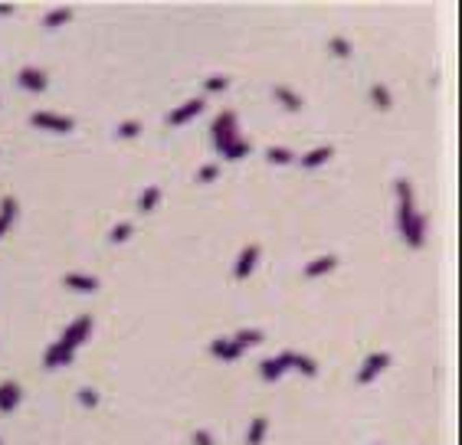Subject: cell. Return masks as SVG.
<instances>
[{"label":"cell","mask_w":462,"mask_h":445,"mask_svg":"<svg viewBox=\"0 0 462 445\" xmlns=\"http://www.w3.org/2000/svg\"><path fill=\"white\" fill-rule=\"evenodd\" d=\"M331 157H335V148H331V144H321V148H312L308 154H302V157H298V164L312 170V167H321V164H328Z\"/></svg>","instance_id":"obj_15"},{"label":"cell","mask_w":462,"mask_h":445,"mask_svg":"<svg viewBox=\"0 0 462 445\" xmlns=\"http://www.w3.org/2000/svg\"><path fill=\"white\" fill-rule=\"evenodd\" d=\"M328 49H331V56H338V60H348L351 56V40H344V36H331L328 40Z\"/></svg>","instance_id":"obj_26"},{"label":"cell","mask_w":462,"mask_h":445,"mask_svg":"<svg viewBox=\"0 0 462 445\" xmlns=\"http://www.w3.org/2000/svg\"><path fill=\"white\" fill-rule=\"evenodd\" d=\"M393 193H397V229H400L403 242L410 249H423V242H426V216L417 213L413 183L406 177H400L393 183Z\"/></svg>","instance_id":"obj_1"},{"label":"cell","mask_w":462,"mask_h":445,"mask_svg":"<svg viewBox=\"0 0 462 445\" xmlns=\"http://www.w3.org/2000/svg\"><path fill=\"white\" fill-rule=\"evenodd\" d=\"M230 86V75H210L204 79V92H223Z\"/></svg>","instance_id":"obj_29"},{"label":"cell","mask_w":462,"mask_h":445,"mask_svg":"<svg viewBox=\"0 0 462 445\" xmlns=\"http://www.w3.org/2000/svg\"><path fill=\"white\" fill-rule=\"evenodd\" d=\"M210 141H213V148L223 154L233 141H239V121L233 112H220L217 118H213V125H210Z\"/></svg>","instance_id":"obj_2"},{"label":"cell","mask_w":462,"mask_h":445,"mask_svg":"<svg viewBox=\"0 0 462 445\" xmlns=\"http://www.w3.org/2000/svg\"><path fill=\"white\" fill-rule=\"evenodd\" d=\"M62 285L69 288V292H82V295H92V292H99V279L89 275V272H69Z\"/></svg>","instance_id":"obj_12"},{"label":"cell","mask_w":462,"mask_h":445,"mask_svg":"<svg viewBox=\"0 0 462 445\" xmlns=\"http://www.w3.org/2000/svg\"><path fill=\"white\" fill-rule=\"evenodd\" d=\"M73 360H75V351H73V347H66L62 341H56V344H49V347H46L43 367H46V370H60V367H69Z\"/></svg>","instance_id":"obj_7"},{"label":"cell","mask_w":462,"mask_h":445,"mask_svg":"<svg viewBox=\"0 0 462 445\" xmlns=\"http://www.w3.org/2000/svg\"><path fill=\"white\" fill-rule=\"evenodd\" d=\"M233 341H236L239 347L246 351V347H256V344H263V341H266V334H263L259 327H239L236 334H233Z\"/></svg>","instance_id":"obj_18"},{"label":"cell","mask_w":462,"mask_h":445,"mask_svg":"<svg viewBox=\"0 0 462 445\" xmlns=\"http://www.w3.org/2000/svg\"><path fill=\"white\" fill-rule=\"evenodd\" d=\"M371 102L380 108V112H390V105H393V95H390V89L384 86V82H377V86H371Z\"/></svg>","instance_id":"obj_24"},{"label":"cell","mask_w":462,"mask_h":445,"mask_svg":"<svg viewBox=\"0 0 462 445\" xmlns=\"http://www.w3.org/2000/svg\"><path fill=\"white\" fill-rule=\"evenodd\" d=\"M16 209H20V203H16V196H3V200H0V239L7 236V229L14 226Z\"/></svg>","instance_id":"obj_16"},{"label":"cell","mask_w":462,"mask_h":445,"mask_svg":"<svg viewBox=\"0 0 462 445\" xmlns=\"http://www.w3.org/2000/svg\"><path fill=\"white\" fill-rule=\"evenodd\" d=\"M20 403H23V386L16 380H3L0 383V413H14Z\"/></svg>","instance_id":"obj_11"},{"label":"cell","mask_w":462,"mask_h":445,"mask_svg":"<svg viewBox=\"0 0 462 445\" xmlns=\"http://www.w3.org/2000/svg\"><path fill=\"white\" fill-rule=\"evenodd\" d=\"M30 121L36 125V128H43V131H56V134H69L75 128V118H69V115H56V112H33Z\"/></svg>","instance_id":"obj_3"},{"label":"cell","mask_w":462,"mask_h":445,"mask_svg":"<svg viewBox=\"0 0 462 445\" xmlns=\"http://www.w3.org/2000/svg\"><path fill=\"white\" fill-rule=\"evenodd\" d=\"M75 16L73 7H56V10H49V14L43 16V27L46 30H56V27H62V23H69Z\"/></svg>","instance_id":"obj_20"},{"label":"cell","mask_w":462,"mask_h":445,"mask_svg":"<svg viewBox=\"0 0 462 445\" xmlns=\"http://www.w3.org/2000/svg\"><path fill=\"white\" fill-rule=\"evenodd\" d=\"M204 108H207V102H204V99H191V102L178 105L174 112H167V125H171V128H178V125H187V121L197 118Z\"/></svg>","instance_id":"obj_10"},{"label":"cell","mask_w":462,"mask_h":445,"mask_svg":"<svg viewBox=\"0 0 462 445\" xmlns=\"http://www.w3.org/2000/svg\"><path fill=\"white\" fill-rule=\"evenodd\" d=\"M79 403H82V406H89V409H95V406H99V390L82 386V390H79Z\"/></svg>","instance_id":"obj_31"},{"label":"cell","mask_w":462,"mask_h":445,"mask_svg":"<svg viewBox=\"0 0 462 445\" xmlns=\"http://www.w3.org/2000/svg\"><path fill=\"white\" fill-rule=\"evenodd\" d=\"M134 233V226L128 220L125 222H119V226H112V233H108V242H125V239Z\"/></svg>","instance_id":"obj_27"},{"label":"cell","mask_w":462,"mask_h":445,"mask_svg":"<svg viewBox=\"0 0 462 445\" xmlns=\"http://www.w3.org/2000/svg\"><path fill=\"white\" fill-rule=\"evenodd\" d=\"M14 14V7H10V3H7V7H0V16H10Z\"/></svg>","instance_id":"obj_33"},{"label":"cell","mask_w":462,"mask_h":445,"mask_svg":"<svg viewBox=\"0 0 462 445\" xmlns=\"http://www.w3.org/2000/svg\"><path fill=\"white\" fill-rule=\"evenodd\" d=\"M210 354L230 364V360H239V357H243V347H239L233 338H217V341H210Z\"/></svg>","instance_id":"obj_13"},{"label":"cell","mask_w":462,"mask_h":445,"mask_svg":"<svg viewBox=\"0 0 462 445\" xmlns=\"http://www.w3.org/2000/svg\"><path fill=\"white\" fill-rule=\"evenodd\" d=\"M387 367H390V354H387V351H374V354L367 357L364 364H361V370H358V383H361V386H367L371 380H377L380 373L387 370Z\"/></svg>","instance_id":"obj_5"},{"label":"cell","mask_w":462,"mask_h":445,"mask_svg":"<svg viewBox=\"0 0 462 445\" xmlns=\"http://www.w3.org/2000/svg\"><path fill=\"white\" fill-rule=\"evenodd\" d=\"M194 445H213V435L207 429H197L194 432Z\"/></svg>","instance_id":"obj_32"},{"label":"cell","mask_w":462,"mask_h":445,"mask_svg":"<svg viewBox=\"0 0 462 445\" xmlns=\"http://www.w3.org/2000/svg\"><path fill=\"white\" fill-rule=\"evenodd\" d=\"M16 86L27 92H46V86H49V75L43 73V69H36V66H23L20 73H16Z\"/></svg>","instance_id":"obj_8"},{"label":"cell","mask_w":462,"mask_h":445,"mask_svg":"<svg viewBox=\"0 0 462 445\" xmlns=\"http://www.w3.org/2000/svg\"><path fill=\"white\" fill-rule=\"evenodd\" d=\"M158 203H161V187H158V183H151V187H145V193H141L138 209H141V213H151Z\"/></svg>","instance_id":"obj_23"},{"label":"cell","mask_w":462,"mask_h":445,"mask_svg":"<svg viewBox=\"0 0 462 445\" xmlns=\"http://www.w3.org/2000/svg\"><path fill=\"white\" fill-rule=\"evenodd\" d=\"M335 268H338V255L328 253V255H318V259H312V262L302 268V272H305V279H318V275H328V272H335Z\"/></svg>","instance_id":"obj_14"},{"label":"cell","mask_w":462,"mask_h":445,"mask_svg":"<svg viewBox=\"0 0 462 445\" xmlns=\"http://www.w3.org/2000/svg\"><path fill=\"white\" fill-rule=\"evenodd\" d=\"M279 364L285 370H298L302 377H318V360L308 354H298V351H282L279 354Z\"/></svg>","instance_id":"obj_6"},{"label":"cell","mask_w":462,"mask_h":445,"mask_svg":"<svg viewBox=\"0 0 462 445\" xmlns=\"http://www.w3.org/2000/svg\"><path fill=\"white\" fill-rule=\"evenodd\" d=\"M266 432H269V419H266V416H253L250 432H246V445H263Z\"/></svg>","instance_id":"obj_19"},{"label":"cell","mask_w":462,"mask_h":445,"mask_svg":"<svg viewBox=\"0 0 462 445\" xmlns=\"http://www.w3.org/2000/svg\"><path fill=\"white\" fill-rule=\"evenodd\" d=\"M89 334H92V314H79L75 321H69V327L62 331V338H60V341L66 344V347H73V351H79L82 344L89 341Z\"/></svg>","instance_id":"obj_4"},{"label":"cell","mask_w":462,"mask_h":445,"mask_svg":"<svg viewBox=\"0 0 462 445\" xmlns=\"http://www.w3.org/2000/svg\"><path fill=\"white\" fill-rule=\"evenodd\" d=\"M259 255H263V249H259V242H250L243 253L236 255V266H233V279H250L253 275L256 262H259Z\"/></svg>","instance_id":"obj_9"},{"label":"cell","mask_w":462,"mask_h":445,"mask_svg":"<svg viewBox=\"0 0 462 445\" xmlns=\"http://www.w3.org/2000/svg\"><path fill=\"white\" fill-rule=\"evenodd\" d=\"M250 151H253V144H250L246 138H239V141H233V144L223 151V157L226 161H243V157H250Z\"/></svg>","instance_id":"obj_25"},{"label":"cell","mask_w":462,"mask_h":445,"mask_svg":"<svg viewBox=\"0 0 462 445\" xmlns=\"http://www.w3.org/2000/svg\"><path fill=\"white\" fill-rule=\"evenodd\" d=\"M220 177V164H204L200 170H197V180L200 183H210V180H217Z\"/></svg>","instance_id":"obj_30"},{"label":"cell","mask_w":462,"mask_h":445,"mask_svg":"<svg viewBox=\"0 0 462 445\" xmlns=\"http://www.w3.org/2000/svg\"><path fill=\"white\" fill-rule=\"evenodd\" d=\"M115 134H119V138H125V141H128V138H138V134H141V121H132V118L121 121Z\"/></svg>","instance_id":"obj_28"},{"label":"cell","mask_w":462,"mask_h":445,"mask_svg":"<svg viewBox=\"0 0 462 445\" xmlns=\"http://www.w3.org/2000/svg\"><path fill=\"white\" fill-rule=\"evenodd\" d=\"M0 445H3V442H0Z\"/></svg>","instance_id":"obj_34"},{"label":"cell","mask_w":462,"mask_h":445,"mask_svg":"<svg viewBox=\"0 0 462 445\" xmlns=\"http://www.w3.org/2000/svg\"><path fill=\"white\" fill-rule=\"evenodd\" d=\"M282 373H285V367L279 364V357H269V360H263V364H259V377H263L266 383L282 380Z\"/></svg>","instance_id":"obj_21"},{"label":"cell","mask_w":462,"mask_h":445,"mask_svg":"<svg viewBox=\"0 0 462 445\" xmlns=\"http://www.w3.org/2000/svg\"><path fill=\"white\" fill-rule=\"evenodd\" d=\"M272 95H276V102L282 105L285 112H302V108H305V105H302V95H298V92H292L289 86H276V89H272Z\"/></svg>","instance_id":"obj_17"},{"label":"cell","mask_w":462,"mask_h":445,"mask_svg":"<svg viewBox=\"0 0 462 445\" xmlns=\"http://www.w3.org/2000/svg\"><path fill=\"white\" fill-rule=\"evenodd\" d=\"M266 161L269 164H279V167H285V164H292V161H298V154L292 148H266Z\"/></svg>","instance_id":"obj_22"}]
</instances>
